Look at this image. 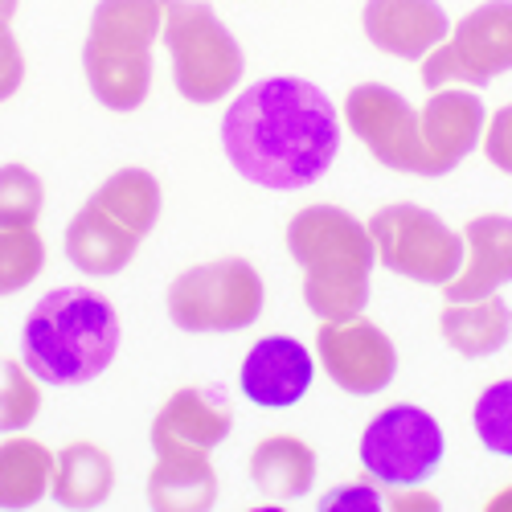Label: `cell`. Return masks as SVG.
<instances>
[{
    "instance_id": "obj_1",
    "label": "cell",
    "mask_w": 512,
    "mask_h": 512,
    "mask_svg": "<svg viewBox=\"0 0 512 512\" xmlns=\"http://www.w3.org/2000/svg\"><path fill=\"white\" fill-rule=\"evenodd\" d=\"M222 148L234 173L259 189L316 185L340 152V119L320 87L275 74L246 87L222 115Z\"/></svg>"
},
{
    "instance_id": "obj_2",
    "label": "cell",
    "mask_w": 512,
    "mask_h": 512,
    "mask_svg": "<svg viewBox=\"0 0 512 512\" xmlns=\"http://www.w3.org/2000/svg\"><path fill=\"white\" fill-rule=\"evenodd\" d=\"M119 353V316L91 287H58L21 328V361L46 386H87Z\"/></svg>"
},
{
    "instance_id": "obj_3",
    "label": "cell",
    "mask_w": 512,
    "mask_h": 512,
    "mask_svg": "<svg viewBox=\"0 0 512 512\" xmlns=\"http://www.w3.org/2000/svg\"><path fill=\"white\" fill-rule=\"evenodd\" d=\"M287 250L304 271V304L320 320H349L369 304L377 250L369 226L340 205H308L287 226Z\"/></svg>"
},
{
    "instance_id": "obj_4",
    "label": "cell",
    "mask_w": 512,
    "mask_h": 512,
    "mask_svg": "<svg viewBox=\"0 0 512 512\" xmlns=\"http://www.w3.org/2000/svg\"><path fill=\"white\" fill-rule=\"evenodd\" d=\"M160 218V185L148 168L111 173L66 226V259L82 275H119Z\"/></svg>"
},
{
    "instance_id": "obj_5",
    "label": "cell",
    "mask_w": 512,
    "mask_h": 512,
    "mask_svg": "<svg viewBox=\"0 0 512 512\" xmlns=\"http://www.w3.org/2000/svg\"><path fill=\"white\" fill-rule=\"evenodd\" d=\"M164 29L160 0H99L91 13L82 74L107 111H136L152 91V46Z\"/></svg>"
},
{
    "instance_id": "obj_6",
    "label": "cell",
    "mask_w": 512,
    "mask_h": 512,
    "mask_svg": "<svg viewBox=\"0 0 512 512\" xmlns=\"http://www.w3.org/2000/svg\"><path fill=\"white\" fill-rule=\"evenodd\" d=\"M164 9V46L173 58V82L189 103L226 99L246 70L234 33L218 21L205 0H160Z\"/></svg>"
},
{
    "instance_id": "obj_7",
    "label": "cell",
    "mask_w": 512,
    "mask_h": 512,
    "mask_svg": "<svg viewBox=\"0 0 512 512\" xmlns=\"http://www.w3.org/2000/svg\"><path fill=\"white\" fill-rule=\"evenodd\" d=\"M369 238L377 263L410 283L443 287L463 267V234H455L439 213L414 201L381 205L369 218Z\"/></svg>"
},
{
    "instance_id": "obj_8",
    "label": "cell",
    "mask_w": 512,
    "mask_h": 512,
    "mask_svg": "<svg viewBox=\"0 0 512 512\" xmlns=\"http://www.w3.org/2000/svg\"><path fill=\"white\" fill-rule=\"evenodd\" d=\"M263 316V279L246 259L189 267L168 287V320L181 332H242Z\"/></svg>"
},
{
    "instance_id": "obj_9",
    "label": "cell",
    "mask_w": 512,
    "mask_h": 512,
    "mask_svg": "<svg viewBox=\"0 0 512 512\" xmlns=\"http://www.w3.org/2000/svg\"><path fill=\"white\" fill-rule=\"evenodd\" d=\"M443 451V426L414 402H398L373 414L357 447L365 476L377 488H422V480L435 476V467L443 463Z\"/></svg>"
},
{
    "instance_id": "obj_10",
    "label": "cell",
    "mask_w": 512,
    "mask_h": 512,
    "mask_svg": "<svg viewBox=\"0 0 512 512\" xmlns=\"http://www.w3.org/2000/svg\"><path fill=\"white\" fill-rule=\"evenodd\" d=\"M512 70V0H488L472 9L443 46L422 58V82L443 87H488L496 74Z\"/></svg>"
},
{
    "instance_id": "obj_11",
    "label": "cell",
    "mask_w": 512,
    "mask_h": 512,
    "mask_svg": "<svg viewBox=\"0 0 512 512\" xmlns=\"http://www.w3.org/2000/svg\"><path fill=\"white\" fill-rule=\"evenodd\" d=\"M316 357L324 373L345 394L373 398L394 381L398 373V349L394 340L365 316L349 320H320L316 332Z\"/></svg>"
},
{
    "instance_id": "obj_12",
    "label": "cell",
    "mask_w": 512,
    "mask_h": 512,
    "mask_svg": "<svg viewBox=\"0 0 512 512\" xmlns=\"http://www.w3.org/2000/svg\"><path fill=\"white\" fill-rule=\"evenodd\" d=\"M345 123L353 136L369 148L377 164L394 168V173L422 177V127L418 111L381 82H361L345 99Z\"/></svg>"
},
{
    "instance_id": "obj_13",
    "label": "cell",
    "mask_w": 512,
    "mask_h": 512,
    "mask_svg": "<svg viewBox=\"0 0 512 512\" xmlns=\"http://www.w3.org/2000/svg\"><path fill=\"white\" fill-rule=\"evenodd\" d=\"M418 127H422V177H447L484 140L488 111L476 91L443 87L418 111Z\"/></svg>"
},
{
    "instance_id": "obj_14",
    "label": "cell",
    "mask_w": 512,
    "mask_h": 512,
    "mask_svg": "<svg viewBox=\"0 0 512 512\" xmlns=\"http://www.w3.org/2000/svg\"><path fill=\"white\" fill-rule=\"evenodd\" d=\"M316 377V357L295 336H263L238 369L242 398L263 410H287L304 402Z\"/></svg>"
},
{
    "instance_id": "obj_15",
    "label": "cell",
    "mask_w": 512,
    "mask_h": 512,
    "mask_svg": "<svg viewBox=\"0 0 512 512\" xmlns=\"http://www.w3.org/2000/svg\"><path fill=\"white\" fill-rule=\"evenodd\" d=\"M234 431L230 398L218 386H185L152 418V451H213Z\"/></svg>"
},
{
    "instance_id": "obj_16",
    "label": "cell",
    "mask_w": 512,
    "mask_h": 512,
    "mask_svg": "<svg viewBox=\"0 0 512 512\" xmlns=\"http://www.w3.org/2000/svg\"><path fill=\"white\" fill-rule=\"evenodd\" d=\"M361 25L381 54L406 62H422L451 33V21L439 0H365Z\"/></svg>"
},
{
    "instance_id": "obj_17",
    "label": "cell",
    "mask_w": 512,
    "mask_h": 512,
    "mask_svg": "<svg viewBox=\"0 0 512 512\" xmlns=\"http://www.w3.org/2000/svg\"><path fill=\"white\" fill-rule=\"evenodd\" d=\"M512 283V218L484 213L463 226V267L451 283H443L447 304L484 300Z\"/></svg>"
},
{
    "instance_id": "obj_18",
    "label": "cell",
    "mask_w": 512,
    "mask_h": 512,
    "mask_svg": "<svg viewBox=\"0 0 512 512\" xmlns=\"http://www.w3.org/2000/svg\"><path fill=\"white\" fill-rule=\"evenodd\" d=\"M218 500V476L205 451H156L148 472V504L156 512H205Z\"/></svg>"
},
{
    "instance_id": "obj_19",
    "label": "cell",
    "mask_w": 512,
    "mask_h": 512,
    "mask_svg": "<svg viewBox=\"0 0 512 512\" xmlns=\"http://www.w3.org/2000/svg\"><path fill=\"white\" fill-rule=\"evenodd\" d=\"M250 480L267 500H300L316 484V451L295 435H271L250 451Z\"/></svg>"
},
{
    "instance_id": "obj_20",
    "label": "cell",
    "mask_w": 512,
    "mask_h": 512,
    "mask_svg": "<svg viewBox=\"0 0 512 512\" xmlns=\"http://www.w3.org/2000/svg\"><path fill=\"white\" fill-rule=\"evenodd\" d=\"M443 340L467 361L492 357L508 345L512 336V312L500 295H484V300H463V304H447L439 316Z\"/></svg>"
},
{
    "instance_id": "obj_21",
    "label": "cell",
    "mask_w": 512,
    "mask_h": 512,
    "mask_svg": "<svg viewBox=\"0 0 512 512\" xmlns=\"http://www.w3.org/2000/svg\"><path fill=\"white\" fill-rule=\"evenodd\" d=\"M115 488V463L99 443H70L62 455H54V480L50 496L62 508H95Z\"/></svg>"
},
{
    "instance_id": "obj_22",
    "label": "cell",
    "mask_w": 512,
    "mask_h": 512,
    "mask_svg": "<svg viewBox=\"0 0 512 512\" xmlns=\"http://www.w3.org/2000/svg\"><path fill=\"white\" fill-rule=\"evenodd\" d=\"M54 451L37 439L13 435L0 443V508H29L50 496Z\"/></svg>"
},
{
    "instance_id": "obj_23",
    "label": "cell",
    "mask_w": 512,
    "mask_h": 512,
    "mask_svg": "<svg viewBox=\"0 0 512 512\" xmlns=\"http://www.w3.org/2000/svg\"><path fill=\"white\" fill-rule=\"evenodd\" d=\"M41 410V381L25 361H0V435H21Z\"/></svg>"
},
{
    "instance_id": "obj_24",
    "label": "cell",
    "mask_w": 512,
    "mask_h": 512,
    "mask_svg": "<svg viewBox=\"0 0 512 512\" xmlns=\"http://www.w3.org/2000/svg\"><path fill=\"white\" fill-rule=\"evenodd\" d=\"M46 189L25 164H0V230H25L37 222Z\"/></svg>"
},
{
    "instance_id": "obj_25",
    "label": "cell",
    "mask_w": 512,
    "mask_h": 512,
    "mask_svg": "<svg viewBox=\"0 0 512 512\" xmlns=\"http://www.w3.org/2000/svg\"><path fill=\"white\" fill-rule=\"evenodd\" d=\"M46 267V242L33 226L0 230V295H17Z\"/></svg>"
},
{
    "instance_id": "obj_26",
    "label": "cell",
    "mask_w": 512,
    "mask_h": 512,
    "mask_svg": "<svg viewBox=\"0 0 512 512\" xmlns=\"http://www.w3.org/2000/svg\"><path fill=\"white\" fill-rule=\"evenodd\" d=\"M472 426H476V439L492 451L512 459V377L492 381V386L476 398L472 406Z\"/></svg>"
},
{
    "instance_id": "obj_27",
    "label": "cell",
    "mask_w": 512,
    "mask_h": 512,
    "mask_svg": "<svg viewBox=\"0 0 512 512\" xmlns=\"http://www.w3.org/2000/svg\"><path fill=\"white\" fill-rule=\"evenodd\" d=\"M25 82V54L17 46V37L9 29V21H0V103L13 99Z\"/></svg>"
},
{
    "instance_id": "obj_28",
    "label": "cell",
    "mask_w": 512,
    "mask_h": 512,
    "mask_svg": "<svg viewBox=\"0 0 512 512\" xmlns=\"http://www.w3.org/2000/svg\"><path fill=\"white\" fill-rule=\"evenodd\" d=\"M484 152H488V160L500 168V173L512 177V103L500 107L488 119V127H484Z\"/></svg>"
},
{
    "instance_id": "obj_29",
    "label": "cell",
    "mask_w": 512,
    "mask_h": 512,
    "mask_svg": "<svg viewBox=\"0 0 512 512\" xmlns=\"http://www.w3.org/2000/svg\"><path fill=\"white\" fill-rule=\"evenodd\" d=\"M345 504H361V508H381L386 500H381V492L373 484H345V488H336L324 496V508H345Z\"/></svg>"
},
{
    "instance_id": "obj_30",
    "label": "cell",
    "mask_w": 512,
    "mask_h": 512,
    "mask_svg": "<svg viewBox=\"0 0 512 512\" xmlns=\"http://www.w3.org/2000/svg\"><path fill=\"white\" fill-rule=\"evenodd\" d=\"M488 508H492V512H512V488H504V492H496V496L488 500Z\"/></svg>"
},
{
    "instance_id": "obj_31",
    "label": "cell",
    "mask_w": 512,
    "mask_h": 512,
    "mask_svg": "<svg viewBox=\"0 0 512 512\" xmlns=\"http://www.w3.org/2000/svg\"><path fill=\"white\" fill-rule=\"evenodd\" d=\"M17 13V0H0V21H9Z\"/></svg>"
}]
</instances>
